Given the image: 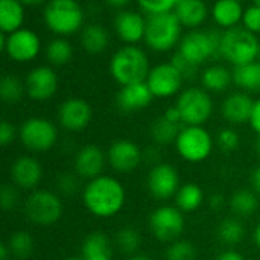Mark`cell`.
<instances>
[{"instance_id":"6da1fadb","label":"cell","mask_w":260,"mask_h":260,"mask_svg":"<svg viewBox=\"0 0 260 260\" xmlns=\"http://www.w3.org/2000/svg\"><path fill=\"white\" fill-rule=\"evenodd\" d=\"M84 206L98 218H111L117 215L126 201L122 183L108 175H99L88 181L82 193Z\"/></svg>"},{"instance_id":"7a4b0ae2","label":"cell","mask_w":260,"mask_h":260,"mask_svg":"<svg viewBox=\"0 0 260 260\" xmlns=\"http://www.w3.org/2000/svg\"><path fill=\"white\" fill-rule=\"evenodd\" d=\"M108 70L113 79L120 87H123L129 84L145 82L151 72V67L148 55L143 49L137 47L136 44H125L113 53Z\"/></svg>"},{"instance_id":"3957f363","label":"cell","mask_w":260,"mask_h":260,"mask_svg":"<svg viewBox=\"0 0 260 260\" xmlns=\"http://www.w3.org/2000/svg\"><path fill=\"white\" fill-rule=\"evenodd\" d=\"M84 9L76 0H49L43 9L46 27L58 37H69L82 30Z\"/></svg>"},{"instance_id":"277c9868","label":"cell","mask_w":260,"mask_h":260,"mask_svg":"<svg viewBox=\"0 0 260 260\" xmlns=\"http://www.w3.org/2000/svg\"><path fill=\"white\" fill-rule=\"evenodd\" d=\"M221 58L235 67L260 59L259 38L244 26H235L222 30Z\"/></svg>"},{"instance_id":"5b68a950","label":"cell","mask_w":260,"mask_h":260,"mask_svg":"<svg viewBox=\"0 0 260 260\" xmlns=\"http://www.w3.org/2000/svg\"><path fill=\"white\" fill-rule=\"evenodd\" d=\"M221 38L222 32L216 29H192L183 35L178 52L190 62L201 66L221 58Z\"/></svg>"},{"instance_id":"8992f818","label":"cell","mask_w":260,"mask_h":260,"mask_svg":"<svg viewBox=\"0 0 260 260\" xmlns=\"http://www.w3.org/2000/svg\"><path fill=\"white\" fill-rule=\"evenodd\" d=\"M183 24L174 12L146 17V32L143 41L154 52H168L180 44Z\"/></svg>"},{"instance_id":"52a82bcc","label":"cell","mask_w":260,"mask_h":260,"mask_svg":"<svg viewBox=\"0 0 260 260\" xmlns=\"http://www.w3.org/2000/svg\"><path fill=\"white\" fill-rule=\"evenodd\" d=\"M24 215L35 225H53L62 216V201L50 190H34L24 203Z\"/></svg>"},{"instance_id":"ba28073f","label":"cell","mask_w":260,"mask_h":260,"mask_svg":"<svg viewBox=\"0 0 260 260\" xmlns=\"http://www.w3.org/2000/svg\"><path fill=\"white\" fill-rule=\"evenodd\" d=\"M175 107L180 110L183 123L190 126H203L213 113V101L207 90L189 87L183 90Z\"/></svg>"},{"instance_id":"9c48e42d","label":"cell","mask_w":260,"mask_h":260,"mask_svg":"<svg viewBox=\"0 0 260 260\" xmlns=\"http://www.w3.org/2000/svg\"><path fill=\"white\" fill-rule=\"evenodd\" d=\"M175 148L186 161L200 163L212 154L213 139L206 128L186 125L178 134Z\"/></svg>"},{"instance_id":"30bf717a","label":"cell","mask_w":260,"mask_h":260,"mask_svg":"<svg viewBox=\"0 0 260 260\" xmlns=\"http://www.w3.org/2000/svg\"><path fill=\"white\" fill-rule=\"evenodd\" d=\"M18 137L26 149L32 152H46L56 143L58 129L44 117H29L21 123Z\"/></svg>"},{"instance_id":"8fae6325","label":"cell","mask_w":260,"mask_h":260,"mask_svg":"<svg viewBox=\"0 0 260 260\" xmlns=\"http://www.w3.org/2000/svg\"><path fill=\"white\" fill-rule=\"evenodd\" d=\"M0 46L2 50L15 62H29L37 58L41 50L40 37L26 27L14 30L11 34L0 35Z\"/></svg>"},{"instance_id":"7c38bea8","label":"cell","mask_w":260,"mask_h":260,"mask_svg":"<svg viewBox=\"0 0 260 260\" xmlns=\"http://www.w3.org/2000/svg\"><path fill=\"white\" fill-rule=\"evenodd\" d=\"M184 216L178 207L161 206L149 216V229L161 242H174L184 232Z\"/></svg>"},{"instance_id":"4fadbf2b","label":"cell","mask_w":260,"mask_h":260,"mask_svg":"<svg viewBox=\"0 0 260 260\" xmlns=\"http://www.w3.org/2000/svg\"><path fill=\"white\" fill-rule=\"evenodd\" d=\"M183 81H184L183 76L171 61L152 67L146 78V84L152 91L154 98H160V99L177 94L183 85Z\"/></svg>"},{"instance_id":"5bb4252c","label":"cell","mask_w":260,"mask_h":260,"mask_svg":"<svg viewBox=\"0 0 260 260\" xmlns=\"http://www.w3.org/2000/svg\"><path fill=\"white\" fill-rule=\"evenodd\" d=\"M24 85H26V94L30 99L43 102L50 99L56 93L58 76L52 67L38 66L27 73L24 79Z\"/></svg>"},{"instance_id":"9a60e30c","label":"cell","mask_w":260,"mask_h":260,"mask_svg":"<svg viewBox=\"0 0 260 260\" xmlns=\"http://www.w3.org/2000/svg\"><path fill=\"white\" fill-rule=\"evenodd\" d=\"M148 189L157 200H168L177 195L180 189V177L174 166L168 163L154 165L148 175Z\"/></svg>"},{"instance_id":"2e32d148","label":"cell","mask_w":260,"mask_h":260,"mask_svg":"<svg viewBox=\"0 0 260 260\" xmlns=\"http://www.w3.org/2000/svg\"><path fill=\"white\" fill-rule=\"evenodd\" d=\"M91 114L93 111L90 104L81 98L66 99L58 108L59 125L72 133H78L87 128L91 120Z\"/></svg>"},{"instance_id":"e0dca14e","label":"cell","mask_w":260,"mask_h":260,"mask_svg":"<svg viewBox=\"0 0 260 260\" xmlns=\"http://www.w3.org/2000/svg\"><path fill=\"white\" fill-rule=\"evenodd\" d=\"M107 158L114 171L131 172L140 165L143 158V152L137 146V143L126 139H120L111 143L107 152Z\"/></svg>"},{"instance_id":"ac0fdd59","label":"cell","mask_w":260,"mask_h":260,"mask_svg":"<svg viewBox=\"0 0 260 260\" xmlns=\"http://www.w3.org/2000/svg\"><path fill=\"white\" fill-rule=\"evenodd\" d=\"M114 32L125 44H136L145 38L146 18L136 11H119L114 17Z\"/></svg>"},{"instance_id":"d6986e66","label":"cell","mask_w":260,"mask_h":260,"mask_svg":"<svg viewBox=\"0 0 260 260\" xmlns=\"http://www.w3.org/2000/svg\"><path fill=\"white\" fill-rule=\"evenodd\" d=\"M154 99L146 81L120 87L116 94V105L123 113H136L151 105Z\"/></svg>"},{"instance_id":"ffe728a7","label":"cell","mask_w":260,"mask_h":260,"mask_svg":"<svg viewBox=\"0 0 260 260\" xmlns=\"http://www.w3.org/2000/svg\"><path fill=\"white\" fill-rule=\"evenodd\" d=\"M11 177L15 186L24 190H34L43 178V169L37 158L30 155H21L12 163Z\"/></svg>"},{"instance_id":"44dd1931","label":"cell","mask_w":260,"mask_h":260,"mask_svg":"<svg viewBox=\"0 0 260 260\" xmlns=\"http://www.w3.org/2000/svg\"><path fill=\"white\" fill-rule=\"evenodd\" d=\"M253 107H254V101L250 98L248 93L236 91L224 99L221 105V113L229 123L242 125L245 122H250Z\"/></svg>"},{"instance_id":"7402d4cb","label":"cell","mask_w":260,"mask_h":260,"mask_svg":"<svg viewBox=\"0 0 260 260\" xmlns=\"http://www.w3.org/2000/svg\"><path fill=\"white\" fill-rule=\"evenodd\" d=\"M105 165V155L96 145L81 148L75 157V172L81 178L93 180L101 175Z\"/></svg>"},{"instance_id":"603a6c76","label":"cell","mask_w":260,"mask_h":260,"mask_svg":"<svg viewBox=\"0 0 260 260\" xmlns=\"http://www.w3.org/2000/svg\"><path fill=\"white\" fill-rule=\"evenodd\" d=\"M183 27L198 29L209 17V6L204 0H178L172 11Z\"/></svg>"},{"instance_id":"cb8c5ba5","label":"cell","mask_w":260,"mask_h":260,"mask_svg":"<svg viewBox=\"0 0 260 260\" xmlns=\"http://www.w3.org/2000/svg\"><path fill=\"white\" fill-rule=\"evenodd\" d=\"M210 12L215 23L225 30L242 23L245 9L242 8V2L239 0H216Z\"/></svg>"},{"instance_id":"d4e9b609","label":"cell","mask_w":260,"mask_h":260,"mask_svg":"<svg viewBox=\"0 0 260 260\" xmlns=\"http://www.w3.org/2000/svg\"><path fill=\"white\" fill-rule=\"evenodd\" d=\"M82 259L84 260H111L113 259V248L110 238L102 232L90 233L81 247Z\"/></svg>"},{"instance_id":"484cf974","label":"cell","mask_w":260,"mask_h":260,"mask_svg":"<svg viewBox=\"0 0 260 260\" xmlns=\"http://www.w3.org/2000/svg\"><path fill=\"white\" fill-rule=\"evenodd\" d=\"M201 84L203 88L212 93H222L225 91L233 82V72L229 70L225 66L212 64L201 72Z\"/></svg>"},{"instance_id":"4316f807","label":"cell","mask_w":260,"mask_h":260,"mask_svg":"<svg viewBox=\"0 0 260 260\" xmlns=\"http://www.w3.org/2000/svg\"><path fill=\"white\" fill-rule=\"evenodd\" d=\"M79 40L84 50H87L91 55H98L107 50L110 44V34L102 24L91 23L82 27Z\"/></svg>"},{"instance_id":"83f0119b","label":"cell","mask_w":260,"mask_h":260,"mask_svg":"<svg viewBox=\"0 0 260 260\" xmlns=\"http://www.w3.org/2000/svg\"><path fill=\"white\" fill-rule=\"evenodd\" d=\"M24 21V5L20 0H0V29L11 34L21 29Z\"/></svg>"},{"instance_id":"f1b7e54d","label":"cell","mask_w":260,"mask_h":260,"mask_svg":"<svg viewBox=\"0 0 260 260\" xmlns=\"http://www.w3.org/2000/svg\"><path fill=\"white\" fill-rule=\"evenodd\" d=\"M233 84L248 93H260V59L233 67Z\"/></svg>"},{"instance_id":"f546056e","label":"cell","mask_w":260,"mask_h":260,"mask_svg":"<svg viewBox=\"0 0 260 260\" xmlns=\"http://www.w3.org/2000/svg\"><path fill=\"white\" fill-rule=\"evenodd\" d=\"M204 201V192L203 189L195 184V183H186L180 186L177 195H175V203L177 207L183 213H190L200 209V206Z\"/></svg>"},{"instance_id":"4dcf8cb0","label":"cell","mask_w":260,"mask_h":260,"mask_svg":"<svg viewBox=\"0 0 260 260\" xmlns=\"http://www.w3.org/2000/svg\"><path fill=\"white\" fill-rule=\"evenodd\" d=\"M181 129H183V125L175 123V122L169 120L168 117L161 116L154 120V123L151 126V136L157 145H171V143L177 142Z\"/></svg>"},{"instance_id":"1f68e13d","label":"cell","mask_w":260,"mask_h":260,"mask_svg":"<svg viewBox=\"0 0 260 260\" xmlns=\"http://www.w3.org/2000/svg\"><path fill=\"white\" fill-rule=\"evenodd\" d=\"M44 53L52 66H66L73 56V46L66 37H56L47 43Z\"/></svg>"},{"instance_id":"d6a6232c","label":"cell","mask_w":260,"mask_h":260,"mask_svg":"<svg viewBox=\"0 0 260 260\" xmlns=\"http://www.w3.org/2000/svg\"><path fill=\"white\" fill-rule=\"evenodd\" d=\"M230 207L232 210L242 218H248L251 216L257 207H259V200H257V193L254 190H248V189H239L236 190L232 198H230Z\"/></svg>"},{"instance_id":"836d02e7","label":"cell","mask_w":260,"mask_h":260,"mask_svg":"<svg viewBox=\"0 0 260 260\" xmlns=\"http://www.w3.org/2000/svg\"><path fill=\"white\" fill-rule=\"evenodd\" d=\"M245 236L242 222L236 218H225L218 227V238L225 245H238Z\"/></svg>"},{"instance_id":"e575fe53","label":"cell","mask_w":260,"mask_h":260,"mask_svg":"<svg viewBox=\"0 0 260 260\" xmlns=\"http://www.w3.org/2000/svg\"><path fill=\"white\" fill-rule=\"evenodd\" d=\"M6 245L11 251V256H15L18 259H27L34 251V238L30 233L20 230L9 236Z\"/></svg>"},{"instance_id":"d590c367","label":"cell","mask_w":260,"mask_h":260,"mask_svg":"<svg viewBox=\"0 0 260 260\" xmlns=\"http://www.w3.org/2000/svg\"><path fill=\"white\" fill-rule=\"evenodd\" d=\"M26 93L24 82L15 75H5L0 81V96L6 104L18 102Z\"/></svg>"},{"instance_id":"8d00e7d4","label":"cell","mask_w":260,"mask_h":260,"mask_svg":"<svg viewBox=\"0 0 260 260\" xmlns=\"http://www.w3.org/2000/svg\"><path fill=\"white\" fill-rule=\"evenodd\" d=\"M140 233L131 227H125L116 235V247L125 254H134L140 248Z\"/></svg>"},{"instance_id":"74e56055","label":"cell","mask_w":260,"mask_h":260,"mask_svg":"<svg viewBox=\"0 0 260 260\" xmlns=\"http://www.w3.org/2000/svg\"><path fill=\"white\" fill-rule=\"evenodd\" d=\"M165 256H166V260H195L197 248L189 241L177 239L169 245Z\"/></svg>"},{"instance_id":"f35d334b","label":"cell","mask_w":260,"mask_h":260,"mask_svg":"<svg viewBox=\"0 0 260 260\" xmlns=\"http://www.w3.org/2000/svg\"><path fill=\"white\" fill-rule=\"evenodd\" d=\"M171 62L174 64V67L180 72V75L183 76L184 81H193L198 76V69L200 66L190 62L187 58H184L178 50L174 53V56L171 58Z\"/></svg>"},{"instance_id":"ab89813d","label":"cell","mask_w":260,"mask_h":260,"mask_svg":"<svg viewBox=\"0 0 260 260\" xmlns=\"http://www.w3.org/2000/svg\"><path fill=\"white\" fill-rule=\"evenodd\" d=\"M178 0H137L140 9L146 15H155V14H165L172 12Z\"/></svg>"},{"instance_id":"60d3db41","label":"cell","mask_w":260,"mask_h":260,"mask_svg":"<svg viewBox=\"0 0 260 260\" xmlns=\"http://www.w3.org/2000/svg\"><path fill=\"white\" fill-rule=\"evenodd\" d=\"M56 189L62 197H72L78 192L79 189V181L78 177L70 174V172H64L59 174L56 178Z\"/></svg>"},{"instance_id":"b9f144b4","label":"cell","mask_w":260,"mask_h":260,"mask_svg":"<svg viewBox=\"0 0 260 260\" xmlns=\"http://www.w3.org/2000/svg\"><path fill=\"white\" fill-rule=\"evenodd\" d=\"M218 145L224 152H233L239 148V134L233 128H224L218 133Z\"/></svg>"},{"instance_id":"7bdbcfd3","label":"cell","mask_w":260,"mask_h":260,"mask_svg":"<svg viewBox=\"0 0 260 260\" xmlns=\"http://www.w3.org/2000/svg\"><path fill=\"white\" fill-rule=\"evenodd\" d=\"M242 26L253 32V34H259L260 32V6L257 5H251L250 8L245 9L244 12V18H242Z\"/></svg>"},{"instance_id":"ee69618b","label":"cell","mask_w":260,"mask_h":260,"mask_svg":"<svg viewBox=\"0 0 260 260\" xmlns=\"http://www.w3.org/2000/svg\"><path fill=\"white\" fill-rule=\"evenodd\" d=\"M17 201H18V195L15 192V189L9 184H3L2 189H0V204H2V209L5 212H9L12 210L15 206H17Z\"/></svg>"},{"instance_id":"f6af8a7d","label":"cell","mask_w":260,"mask_h":260,"mask_svg":"<svg viewBox=\"0 0 260 260\" xmlns=\"http://www.w3.org/2000/svg\"><path fill=\"white\" fill-rule=\"evenodd\" d=\"M14 137H15L14 125L8 120H3L0 123V143H2V146H8L9 143H12Z\"/></svg>"},{"instance_id":"bcb514c9","label":"cell","mask_w":260,"mask_h":260,"mask_svg":"<svg viewBox=\"0 0 260 260\" xmlns=\"http://www.w3.org/2000/svg\"><path fill=\"white\" fill-rule=\"evenodd\" d=\"M253 128V131H256L260 136V99L254 101V107H253V111H251V117H250V122H248Z\"/></svg>"},{"instance_id":"7dc6e473","label":"cell","mask_w":260,"mask_h":260,"mask_svg":"<svg viewBox=\"0 0 260 260\" xmlns=\"http://www.w3.org/2000/svg\"><path fill=\"white\" fill-rule=\"evenodd\" d=\"M165 117H168L169 120H172V122H175V123H180V125H184L183 123V117H181V113H180V110L177 108V107H169L166 111H165V114H163Z\"/></svg>"},{"instance_id":"c3c4849f","label":"cell","mask_w":260,"mask_h":260,"mask_svg":"<svg viewBox=\"0 0 260 260\" xmlns=\"http://www.w3.org/2000/svg\"><path fill=\"white\" fill-rule=\"evenodd\" d=\"M215 260H245V257L235 250H227V251L221 253Z\"/></svg>"},{"instance_id":"681fc988","label":"cell","mask_w":260,"mask_h":260,"mask_svg":"<svg viewBox=\"0 0 260 260\" xmlns=\"http://www.w3.org/2000/svg\"><path fill=\"white\" fill-rule=\"evenodd\" d=\"M250 183H251V187L253 190L260 195V166H257L253 172H251V177H250Z\"/></svg>"},{"instance_id":"f907efd6","label":"cell","mask_w":260,"mask_h":260,"mask_svg":"<svg viewBox=\"0 0 260 260\" xmlns=\"http://www.w3.org/2000/svg\"><path fill=\"white\" fill-rule=\"evenodd\" d=\"M224 197L222 195H219V193H215V195H212L210 197V200H209V204H210V207L213 209V210H219V209H222L224 207Z\"/></svg>"},{"instance_id":"816d5d0a","label":"cell","mask_w":260,"mask_h":260,"mask_svg":"<svg viewBox=\"0 0 260 260\" xmlns=\"http://www.w3.org/2000/svg\"><path fill=\"white\" fill-rule=\"evenodd\" d=\"M110 6H113V8H123L125 5H128L131 0H105Z\"/></svg>"},{"instance_id":"f5cc1de1","label":"cell","mask_w":260,"mask_h":260,"mask_svg":"<svg viewBox=\"0 0 260 260\" xmlns=\"http://www.w3.org/2000/svg\"><path fill=\"white\" fill-rule=\"evenodd\" d=\"M9 254H11V251H9L8 245L6 244H2L0 245V260H8Z\"/></svg>"},{"instance_id":"db71d44e","label":"cell","mask_w":260,"mask_h":260,"mask_svg":"<svg viewBox=\"0 0 260 260\" xmlns=\"http://www.w3.org/2000/svg\"><path fill=\"white\" fill-rule=\"evenodd\" d=\"M253 238H254V242H256L257 248L260 250V222H259V225L256 227V230H254V235H253Z\"/></svg>"},{"instance_id":"11a10c76","label":"cell","mask_w":260,"mask_h":260,"mask_svg":"<svg viewBox=\"0 0 260 260\" xmlns=\"http://www.w3.org/2000/svg\"><path fill=\"white\" fill-rule=\"evenodd\" d=\"M23 5H41L44 2H49V0H20Z\"/></svg>"},{"instance_id":"9f6ffc18","label":"cell","mask_w":260,"mask_h":260,"mask_svg":"<svg viewBox=\"0 0 260 260\" xmlns=\"http://www.w3.org/2000/svg\"><path fill=\"white\" fill-rule=\"evenodd\" d=\"M129 260H152L148 256H142V254H134L133 257H129Z\"/></svg>"},{"instance_id":"6f0895ef","label":"cell","mask_w":260,"mask_h":260,"mask_svg":"<svg viewBox=\"0 0 260 260\" xmlns=\"http://www.w3.org/2000/svg\"><path fill=\"white\" fill-rule=\"evenodd\" d=\"M256 151H257V154H259L260 157V136L259 139H257V142H256Z\"/></svg>"},{"instance_id":"680465c9","label":"cell","mask_w":260,"mask_h":260,"mask_svg":"<svg viewBox=\"0 0 260 260\" xmlns=\"http://www.w3.org/2000/svg\"><path fill=\"white\" fill-rule=\"evenodd\" d=\"M62 260H84L82 257H66V259Z\"/></svg>"},{"instance_id":"91938a15","label":"cell","mask_w":260,"mask_h":260,"mask_svg":"<svg viewBox=\"0 0 260 260\" xmlns=\"http://www.w3.org/2000/svg\"><path fill=\"white\" fill-rule=\"evenodd\" d=\"M254 2V5H257V6H260V0H253Z\"/></svg>"},{"instance_id":"94428289","label":"cell","mask_w":260,"mask_h":260,"mask_svg":"<svg viewBox=\"0 0 260 260\" xmlns=\"http://www.w3.org/2000/svg\"><path fill=\"white\" fill-rule=\"evenodd\" d=\"M239 2H242V0H239Z\"/></svg>"}]
</instances>
